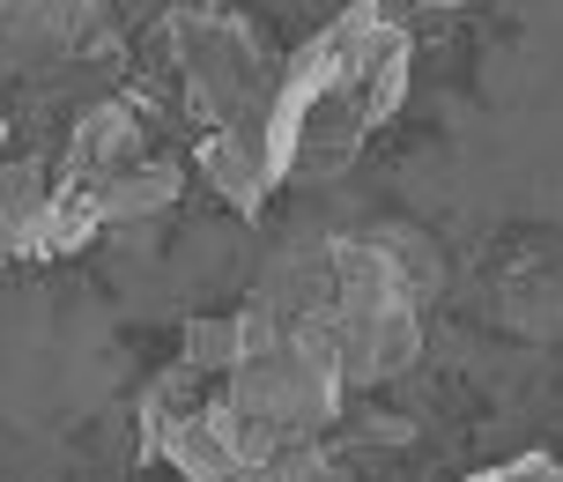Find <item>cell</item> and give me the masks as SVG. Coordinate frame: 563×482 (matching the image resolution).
Instances as JSON below:
<instances>
[{"label": "cell", "instance_id": "obj_2", "mask_svg": "<svg viewBox=\"0 0 563 482\" xmlns=\"http://www.w3.org/2000/svg\"><path fill=\"white\" fill-rule=\"evenodd\" d=\"M260 305H275L282 319H297L334 349L341 386L364 394L386 386L422 357V297L400 275L386 245L356 230V238H319V245H289V253L260 275Z\"/></svg>", "mask_w": 563, "mask_h": 482}, {"label": "cell", "instance_id": "obj_12", "mask_svg": "<svg viewBox=\"0 0 563 482\" xmlns=\"http://www.w3.org/2000/svg\"><path fill=\"white\" fill-rule=\"evenodd\" d=\"M416 8H467V0H416Z\"/></svg>", "mask_w": 563, "mask_h": 482}, {"label": "cell", "instance_id": "obj_6", "mask_svg": "<svg viewBox=\"0 0 563 482\" xmlns=\"http://www.w3.org/2000/svg\"><path fill=\"white\" fill-rule=\"evenodd\" d=\"M141 446L148 460L178 468L186 482H260L245 468V453L230 446L223 416L208 401V379H194L186 364H170L148 394H141Z\"/></svg>", "mask_w": 563, "mask_h": 482}, {"label": "cell", "instance_id": "obj_3", "mask_svg": "<svg viewBox=\"0 0 563 482\" xmlns=\"http://www.w3.org/2000/svg\"><path fill=\"white\" fill-rule=\"evenodd\" d=\"M208 401L223 416L230 446L245 453L260 482H275L305 446H327L341 430V408H349V386H341L334 349L282 319L275 305L245 297L238 305V349H230V371L208 379Z\"/></svg>", "mask_w": 563, "mask_h": 482}, {"label": "cell", "instance_id": "obj_5", "mask_svg": "<svg viewBox=\"0 0 563 482\" xmlns=\"http://www.w3.org/2000/svg\"><path fill=\"white\" fill-rule=\"evenodd\" d=\"M119 15L104 0H0V75L53 83L67 67H112Z\"/></svg>", "mask_w": 563, "mask_h": 482}, {"label": "cell", "instance_id": "obj_4", "mask_svg": "<svg viewBox=\"0 0 563 482\" xmlns=\"http://www.w3.org/2000/svg\"><path fill=\"white\" fill-rule=\"evenodd\" d=\"M156 75L170 83L178 112L194 134H216V127H260L267 119V97H275L282 53L267 45V30L238 8H170L156 37Z\"/></svg>", "mask_w": 563, "mask_h": 482}, {"label": "cell", "instance_id": "obj_10", "mask_svg": "<svg viewBox=\"0 0 563 482\" xmlns=\"http://www.w3.org/2000/svg\"><path fill=\"white\" fill-rule=\"evenodd\" d=\"M467 482H563V460L519 453V460H505V468H482V475H467Z\"/></svg>", "mask_w": 563, "mask_h": 482}, {"label": "cell", "instance_id": "obj_9", "mask_svg": "<svg viewBox=\"0 0 563 482\" xmlns=\"http://www.w3.org/2000/svg\"><path fill=\"white\" fill-rule=\"evenodd\" d=\"M89 194V186H82ZM186 194V164H178V156H156V149H148V156H141L134 171H119L112 186H97V216H104V230H126V223H148V216H164L170 200Z\"/></svg>", "mask_w": 563, "mask_h": 482}, {"label": "cell", "instance_id": "obj_1", "mask_svg": "<svg viewBox=\"0 0 563 482\" xmlns=\"http://www.w3.org/2000/svg\"><path fill=\"white\" fill-rule=\"evenodd\" d=\"M408 59H416V37L378 0H349L311 30L282 59L267 119H260L282 186H327L356 164L408 97Z\"/></svg>", "mask_w": 563, "mask_h": 482}, {"label": "cell", "instance_id": "obj_8", "mask_svg": "<svg viewBox=\"0 0 563 482\" xmlns=\"http://www.w3.org/2000/svg\"><path fill=\"white\" fill-rule=\"evenodd\" d=\"M194 178L223 200L230 216H260L267 194L282 186L260 127H216V134H194Z\"/></svg>", "mask_w": 563, "mask_h": 482}, {"label": "cell", "instance_id": "obj_13", "mask_svg": "<svg viewBox=\"0 0 563 482\" xmlns=\"http://www.w3.org/2000/svg\"><path fill=\"white\" fill-rule=\"evenodd\" d=\"M194 8H230V0H194Z\"/></svg>", "mask_w": 563, "mask_h": 482}, {"label": "cell", "instance_id": "obj_7", "mask_svg": "<svg viewBox=\"0 0 563 482\" xmlns=\"http://www.w3.org/2000/svg\"><path fill=\"white\" fill-rule=\"evenodd\" d=\"M148 112H141L134 97H97V105H82L75 112V127H67V142H59V164L53 178L59 186H112L119 171H134L141 156H148Z\"/></svg>", "mask_w": 563, "mask_h": 482}, {"label": "cell", "instance_id": "obj_11", "mask_svg": "<svg viewBox=\"0 0 563 482\" xmlns=\"http://www.w3.org/2000/svg\"><path fill=\"white\" fill-rule=\"evenodd\" d=\"M15 156V119H8V105H0V164Z\"/></svg>", "mask_w": 563, "mask_h": 482}]
</instances>
